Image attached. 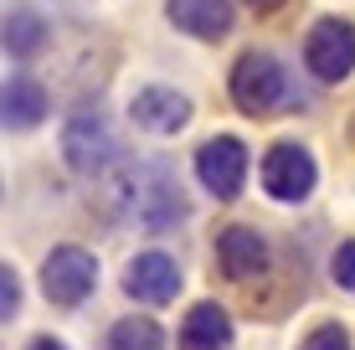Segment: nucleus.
<instances>
[{
  "label": "nucleus",
  "instance_id": "13",
  "mask_svg": "<svg viewBox=\"0 0 355 350\" xmlns=\"http://www.w3.org/2000/svg\"><path fill=\"white\" fill-rule=\"evenodd\" d=\"M46 88L36 78H6V93H0V119H6V129H16V134H26L46 119Z\"/></svg>",
  "mask_w": 355,
  "mask_h": 350
},
{
  "label": "nucleus",
  "instance_id": "3",
  "mask_svg": "<svg viewBox=\"0 0 355 350\" xmlns=\"http://www.w3.org/2000/svg\"><path fill=\"white\" fill-rule=\"evenodd\" d=\"M93 288H98V258H93L88 247L62 243V247H52L42 258V294H46V304L78 309Z\"/></svg>",
  "mask_w": 355,
  "mask_h": 350
},
{
  "label": "nucleus",
  "instance_id": "14",
  "mask_svg": "<svg viewBox=\"0 0 355 350\" xmlns=\"http://www.w3.org/2000/svg\"><path fill=\"white\" fill-rule=\"evenodd\" d=\"M108 350H170V340H165V330L155 320L129 315V320H119L114 330H108Z\"/></svg>",
  "mask_w": 355,
  "mask_h": 350
},
{
  "label": "nucleus",
  "instance_id": "16",
  "mask_svg": "<svg viewBox=\"0 0 355 350\" xmlns=\"http://www.w3.org/2000/svg\"><path fill=\"white\" fill-rule=\"evenodd\" d=\"M299 350H355V345H350V330H345V324L324 320V324H314V330L304 335Z\"/></svg>",
  "mask_w": 355,
  "mask_h": 350
},
{
  "label": "nucleus",
  "instance_id": "20",
  "mask_svg": "<svg viewBox=\"0 0 355 350\" xmlns=\"http://www.w3.org/2000/svg\"><path fill=\"white\" fill-rule=\"evenodd\" d=\"M242 6H252V10H263V16H268V10H278V6H288V0H242Z\"/></svg>",
  "mask_w": 355,
  "mask_h": 350
},
{
  "label": "nucleus",
  "instance_id": "5",
  "mask_svg": "<svg viewBox=\"0 0 355 350\" xmlns=\"http://www.w3.org/2000/svg\"><path fill=\"white\" fill-rule=\"evenodd\" d=\"M304 62L320 82H340L355 72V26L340 16H324L314 21L309 36H304Z\"/></svg>",
  "mask_w": 355,
  "mask_h": 350
},
{
  "label": "nucleus",
  "instance_id": "19",
  "mask_svg": "<svg viewBox=\"0 0 355 350\" xmlns=\"http://www.w3.org/2000/svg\"><path fill=\"white\" fill-rule=\"evenodd\" d=\"M26 350H67V345H62V340H57V335H36V340H31Z\"/></svg>",
  "mask_w": 355,
  "mask_h": 350
},
{
  "label": "nucleus",
  "instance_id": "9",
  "mask_svg": "<svg viewBox=\"0 0 355 350\" xmlns=\"http://www.w3.org/2000/svg\"><path fill=\"white\" fill-rule=\"evenodd\" d=\"M268 268V237L248 222H232L216 232V273L232 283H248Z\"/></svg>",
  "mask_w": 355,
  "mask_h": 350
},
{
  "label": "nucleus",
  "instance_id": "12",
  "mask_svg": "<svg viewBox=\"0 0 355 350\" xmlns=\"http://www.w3.org/2000/svg\"><path fill=\"white\" fill-rule=\"evenodd\" d=\"M165 16L175 31L196 36V42H222L232 31V6L227 0H165Z\"/></svg>",
  "mask_w": 355,
  "mask_h": 350
},
{
  "label": "nucleus",
  "instance_id": "2",
  "mask_svg": "<svg viewBox=\"0 0 355 350\" xmlns=\"http://www.w3.org/2000/svg\"><path fill=\"white\" fill-rule=\"evenodd\" d=\"M227 88H232V103L248 119H268V114L293 103V78L273 52H242L232 78H227Z\"/></svg>",
  "mask_w": 355,
  "mask_h": 350
},
{
  "label": "nucleus",
  "instance_id": "7",
  "mask_svg": "<svg viewBox=\"0 0 355 350\" xmlns=\"http://www.w3.org/2000/svg\"><path fill=\"white\" fill-rule=\"evenodd\" d=\"M196 180L211 191L216 201H237L242 180H248V144L232 139V134H216L196 150Z\"/></svg>",
  "mask_w": 355,
  "mask_h": 350
},
{
  "label": "nucleus",
  "instance_id": "11",
  "mask_svg": "<svg viewBox=\"0 0 355 350\" xmlns=\"http://www.w3.org/2000/svg\"><path fill=\"white\" fill-rule=\"evenodd\" d=\"M175 345H180V350H232V315L216 304V299L191 304L186 320H180Z\"/></svg>",
  "mask_w": 355,
  "mask_h": 350
},
{
  "label": "nucleus",
  "instance_id": "10",
  "mask_svg": "<svg viewBox=\"0 0 355 350\" xmlns=\"http://www.w3.org/2000/svg\"><path fill=\"white\" fill-rule=\"evenodd\" d=\"M129 119L144 134H180V129L191 124V98L175 93V88H165V82H150V88H139L129 98Z\"/></svg>",
  "mask_w": 355,
  "mask_h": 350
},
{
  "label": "nucleus",
  "instance_id": "1",
  "mask_svg": "<svg viewBox=\"0 0 355 350\" xmlns=\"http://www.w3.org/2000/svg\"><path fill=\"white\" fill-rule=\"evenodd\" d=\"M114 207L144 232H170L175 222H186L191 201L170 160H129L114 180Z\"/></svg>",
  "mask_w": 355,
  "mask_h": 350
},
{
  "label": "nucleus",
  "instance_id": "6",
  "mask_svg": "<svg viewBox=\"0 0 355 350\" xmlns=\"http://www.w3.org/2000/svg\"><path fill=\"white\" fill-rule=\"evenodd\" d=\"M314 180H320V170H314V155L304 150V144H273V150L263 155V191L273 201H288V207H299L304 196L314 191Z\"/></svg>",
  "mask_w": 355,
  "mask_h": 350
},
{
  "label": "nucleus",
  "instance_id": "8",
  "mask_svg": "<svg viewBox=\"0 0 355 350\" xmlns=\"http://www.w3.org/2000/svg\"><path fill=\"white\" fill-rule=\"evenodd\" d=\"M124 294L134 304H150L160 309L180 294V263L170 252H139V258L124 263Z\"/></svg>",
  "mask_w": 355,
  "mask_h": 350
},
{
  "label": "nucleus",
  "instance_id": "17",
  "mask_svg": "<svg viewBox=\"0 0 355 350\" xmlns=\"http://www.w3.org/2000/svg\"><path fill=\"white\" fill-rule=\"evenodd\" d=\"M329 279H335L340 288H350V294H355V237L335 247V258H329Z\"/></svg>",
  "mask_w": 355,
  "mask_h": 350
},
{
  "label": "nucleus",
  "instance_id": "4",
  "mask_svg": "<svg viewBox=\"0 0 355 350\" xmlns=\"http://www.w3.org/2000/svg\"><path fill=\"white\" fill-rule=\"evenodd\" d=\"M114 155H119V144H114L108 119L98 114V108H78V114L67 119V129H62V160H67V170L103 175L108 165H114Z\"/></svg>",
  "mask_w": 355,
  "mask_h": 350
},
{
  "label": "nucleus",
  "instance_id": "15",
  "mask_svg": "<svg viewBox=\"0 0 355 350\" xmlns=\"http://www.w3.org/2000/svg\"><path fill=\"white\" fill-rule=\"evenodd\" d=\"M46 46V21L36 10H10L6 16V52L10 57H36Z\"/></svg>",
  "mask_w": 355,
  "mask_h": 350
},
{
  "label": "nucleus",
  "instance_id": "18",
  "mask_svg": "<svg viewBox=\"0 0 355 350\" xmlns=\"http://www.w3.org/2000/svg\"><path fill=\"white\" fill-rule=\"evenodd\" d=\"M16 309H21V279H16V268H0V320H16Z\"/></svg>",
  "mask_w": 355,
  "mask_h": 350
}]
</instances>
